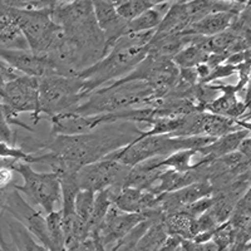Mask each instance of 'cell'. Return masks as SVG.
<instances>
[{
    "mask_svg": "<svg viewBox=\"0 0 251 251\" xmlns=\"http://www.w3.org/2000/svg\"><path fill=\"white\" fill-rule=\"evenodd\" d=\"M141 131L136 123L116 122L77 136H55L47 141L28 137L19 146L29 154L39 153V163L48 166L50 172H77L128 146Z\"/></svg>",
    "mask_w": 251,
    "mask_h": 251,
    "instance_id": "obj_1",
    "label": "cell"
},
{
    "mask_svg": "<svg viewBox=\"0 0 251 251\" xmlns=\"http://www.w3.org/2000/svg\"><path fill=\"white\" fill-rule=\"evenodd\" d=\"M50 17L75 47L84 68H89L106 57L107 40L96 22L92 1H55Z\"/></svg>",
    "mask_w": 251,
    "mask_h": 251,
    "instance_id": "obj_2",
    "label": "cell"
},
{
    "mask_svg": "<svg viewBox=\"0 0 251 251\" xmlns=\"http://www.w3.org/2000/svg\"><path fill=\"white\" fill-rule=\"evenodd\" d=\"M154 30L140 34H125L108 49L106 57L77 75L83 80V92L91 94L104 84L116 82L128 75L149 53V44Z\"/></svg>",
    "mask_w": 251,
    "mask_h": 251,
    "instance_id": "obj_3",
    "label": "cell"
},
{
    "mask_svg": "<svg viewBox=\"0 0 251 251\" xmlns=\"http://www.w3.org/2000/svg\"><path fill=\"white\" fill-rule=\"evenodd\" d=\"M158 100L156 92L146 82H128L121 86H106L93 91L73 111L83 117L103 116L132 108L151 107Z\"/></svg>",
    "mask_w": 251,
    "mask_h": 251,
    "instance_id": "obj_4",
    "label": "cell"
},
{
    "mask_svg": "<svg viewBox=\"0 0 251 251\" xmlns=\"http://www.w3.org/2000/svg\"><path fill=\"white\" fill-rule=\"evenodd\" d=\"M216 138L211 137H170L162 136H150V137L136 138L128 146L123 147L107 156L106 158L117 161L122 165L132 167L150 158H166L170 154L182 150H195L212 143Z\"/></svg>",
    "mask_w": 251,
    "mask_h": 251,
    "instance_id": "obj_5",
    "label": "cell"
},
{
    "mask_svg": "<svg viewBox=\"0 0 251 251\" xmlns=\"http://www.w3.org/2000/svg\"><path fill=\"white\" fill-rule=\"evenodd\" d=\"M38 80L39 121L73 112L89 96L83 92V80L78 77L51 75Z\"/></svg>",
    "mask_w": 251,
    "mask_h": 251,
    "instance_id": "obj_6",
    "label": "cell"
},
{
    "mask_svg": "<svg viewBox=\"0 0 251 251\" xmlns=\"http://www.w3.org/2000/svg\"><path fill=\"white\" fill-rule=\"evenodd\" d=\"M54 4L50 8L40 10H24L12 6L18 26L25 38L29 50L34 54L46 55L64 37L62 28L51 20L50 12Z\"/></svg>",
    "mask_w": 251,
    "mask_h": 251,
    "instance_id": "obj_7",
    "label": "cell"
},
{
    "mask_svg": "<svg viewBox=\"0 0 251 251\" xmlns=\"http://www.w3.org/2000/svg\"><path fill=\"white\" fill-rule=\"evenodd\" d=\"M39 80L37 78L20 75L14 80H10L4 87L3 98L0 103L3 104L4 113L10 126H19L29 132H34V128L18 121L20 113H30L33 126L39 122L38 111H39V93H38Z\"/></svg>",
    "mask_w": 251,
    "mask_h": 251,
    "instance_id": "obj_8",
    "label": "cell"
},
{
    "mask_svg": "<svg viewBox=\"0 0 251 251\" xmlns=\"http://www.w3.org/2000/svg\"><path fill=\"white\" fill-rule=\"evenodd\" d=\"M14 172L23 177V185H13L18 192H23L30 202L40 206L47 215L54 211V207L62 200L60 183L54 172H38L31 165L15 162L12 166Z\"/></svg>",
    "mask_w": 251,
    "mask_h": 251,
    "instance_id": "obj_9",
    "label": "cell"
},
{
    "mask_svg": "<svg viewBox=\"0 0 251 251\" xmlns=\"http://www.w3.org/2000/svg\"><path fill=\"white\" fill-rule=\"evenodd\" d=\"M129 169L131 167L117 161L104 158L78 170V185L80 190H87L94 194L107 188L122 187Z\"/></svg>",
    "mask_w": 251,
    "mask_h": 251,
    "instance_id": "obj_10",
    "label": "cell"
},
{
    "mask_svg": "<svg viewBox=\"0 0 251 251\" xmlns=\"http://www.w3.org/2000/svg\"><path fill=\"white\" fill-rule=\"evenodd\" d=\"M9 212L19 224L30 232L33 236L38 239L42 245L48 251H53L50 236H49L48 227H47L46 216L38 210H35L30 203L26 202L23 197L20 196L14 187H9L8 196H6L4 212Z\"/></svg>",
    "mask_w": 251,
    "mask_h": 251,
    "instance_id": "obj_11",
    "label": "cell"
},
{
    "mask_svg": "<svg viewBox=\"0 0 251 251\" xmlns=\"http://www.w3.org/2000/svg\"><path fill=\"white\" fill-rule=\"evenodd\" d=\"M162 216L163 214L160 208H154V210L141 212V214H128V212L121 211L120 208L112 205L103 220L100 230L97 234L93 235V237H98L102 245L106 248L109 244H116L121 239H123L138 224L143 223L146 220Z\"/></svg>",
    "mask_w": 251,
    "mask_h": 251,
    "instance_id": "obj_12",
    "label": "cell"
},
{
    "mask_svg": "<svg viewBox=\"0 0 251 251\" xmlns=\"http://www.w3.org/2000/svg\"><path fill=\"white\" fill-rule=\"evenodd\" d=\"M0 59L22 75L40 79L54 75L46 55L34 54L29 49L0 48Z\"/></svg>",
    "mask_w": 251,
    "mask_h": 251,
    "instance_id": "obj_13",
    "label": "cell"
},
{
    "mask_svg": "<svg viewBox=\"0 0 251 251\" xmlns=\"http://www.w3.org/2000/svg\"><path fill=\"white\" fill-rule=\"evenodd\" d=\"M108 190L112 203L123 212L141 214L157 208V196L147 190L134 187H113Z\"/></svg>",
    "mask_w": 251,
    "mask_h": 251,
    "instance_id": "obj_14",
    "label": "cell"
},
{
    "mask_svg": "<svg viewBox=\"0 0 251 251\" xmlns=\"http://www.w3.org/2000/svg\"><path fill=\"white\" fill-rule=\"evenodd\" d=\"M93 13L98 26L107 40V53L112 44L120 37L125 35L127 22L122 19L116 12L113 1L109 0H96L92 1Z\"/></svg>",
    "mask_w": 251,
    "mask_h": 251,
    "instance_id": "obj_15",
    "label": "cell"
},
{
    "mask_svg": "<svg viewBox=\"0 0 251 251\" xmlns=\"http://www.w3.org/2000/svg\"><path fill=\"white\" fill-rule=\"evenodd\" d=\"M0 43L10 49H29L25 38L23 37L17 19L14 9L6 1H0Z\"/></svg>",
    "mask_w": 251,
    "mask_h": 251,
    "instance_id": "obj_16",
    "label": "cell"
},
{
    "mask_svg": "<svg viewBox=\"0 0 251 251\" xmlns=\"http://www.w3.org/2000/svg\"><path fill=\"white\" fill-rule=\"evenodd\" d=\"M194 39L195 35H186L183 33L165 35L153 34L149 44V53L147 54L166 58V59H172L185 47L191 44Z\"/></svg>",
    "mask_w": 251,
    "mask_h": 251,
    "instance_id": "obj_17",
    "label": "cell"
},
{
    "mask_svg": "<svg viewBox=\"0 0 251 251\" xmlns=\"http://www.w3.org/2000/svg\"><path fill=\"white\" fill-rule=\"evenodd\" d=\"M235 17L236 15L232 13H212L192 24L190 28L183 31V34L205 38L214 37L228 29Z\"/></svg>",
    "mask_w": 251,
    "mask_h": 251,
    "instance_id": "obj_18",
    "label": "cell"
},
{
    "mask_svg": "<svg viewBox=\"0 0 251 251\" xmlns=\"http://www.w3.org/2000/svg\"><path fill=\"white\" fill-rule=\"evenodd\" d=\"M172 1H160L154 8L150 9L136 19L127 23L125 34H140L150 30H156L162 22L163 17L171 6Z\"/></svg>",
    "mask_w": 251,
    "mask_h": 251,
    "instance_id": "obj_19",
    "label": "cell"
},
{
    "mask_svg": "<svg viewBox=\"0 0 251 251\" xmlns=\"http://www.w3.org/2000/svg\"><path fill=\"white\" fill-rule=\"evenodd\" d=\"M246 137H250V131L249 129H241V131L234 132V133L226 134L224 137L216 138L210 145L199 149L197 153L200 154L201 157H210L212 160H216V158H220V157L225 156V154L237 151L241 141L245 140Z\"/></svg>",
    "mask_w": 251,
    "mask_h": 251,
    "instance_id": "obj_20",
    "label": "cell"
},
{
    "mask_svg": "<svg viewBox=\"0 0 251 251\" xmlns=\"http://www.w3.org/2000/svg\"><path fill=\"white\" fill-rule=\"evenodd\" d=\"M203 40H205V37H196L195 35L194 42L185 47L180 53H177L172 58V62L176 64L177 68H195L199 64L206 63L208 53L203 47Z\"/></svg>",
    "mask_w": 251,
    "mask_h": 251,
    "instance_id": "obj_21",
    "label": "cell"
},
{
    "mask_svg": "<svg viewBox=\"0 0 251 251\" xmlns=\"http://www.w3.org/2000/svg\"><path fill=\"white\" fill-rule=\"evenodd\" d=\"M60 183V192H62V214L63 216L75 214V201L77 194L80 191L77 180V172H60L55 174Z\"/></svg>",
    "mask_w": 251,
    "mask_h": 251,
    "instance_id": "obj_22",
    "label": "cell"
},
{
    "mask_svg": "<svg viewBox=\"0 0 251 251\" xmlns=\"http://www.w3.org/2000/svg\"><path fill=\"white\" fill-rule=\"evenodd\" d=\"M13 246L17 251H48L18 221H8Z\"/></svg>",
    "mask_w": 251,
    "mask_h": 251,
    "instance_id": "obj_23",
    "label": "cell"
},
{
    "mask_svg": "<svg viewBox=\"0 0 251 251\" xmlns=\"http://www.w3.org/2000/svg\"><path fill=\"white\" fill-rule=\"evenodd\" d=\"M162 220H157L147 228V231L141 236L138 240L136 246H134L133 251H158L166 239L169 237V234L166 232L165 227H163Z\"/></svg>",
    "mask_w": 251,
    "mask_h": 251,
    "instance_id": "obj_24",
    "label": "cell"
},
{
    "mask_svg": "<svg viewBox=\"0 0 251 251\" xmlns=\"http://www.w3.org/2000/svg\"><path fill=\"white\" fill-rule=\"evenodd\" d=\"M112 205H113V203H112L111 192H109L108 188L96 192L93 210H92L91 217H89L88 223H87L89 232H91V236L97 234L100 225H102L103 220H104V217H106L107 212H108L109 207H111Z\"/></svg>",
    "mask_w": 251,
    "mask_h": 251,
    "instance_id": "obj_25",
    "label": "cell"
},
{
    "mask_svg": "<svg viewBox=\"0 0 251 251\" xmlns=\"http://www.w3.org/2000/svg\"><path fill=\"white\" fill-rule=\"evenodd\" d=\"M116 12L125 22L129 23L150 9L154 8L160 1L157 0H118L113 1Z\"/></svg>",
    "mask_w": 251,
    "mask_h": 251,
    "instance_id": "obj_26",
    "label": "cell"
},
{
    "mask_svg": "<svg viewBox=\"0 0 251 251\" xmlns=\"http://www.w3.org/2000/svg\"><path fill=\"white\" fill-rule=\"evenodd\" d=\"M197 151L195 150H182L175 153L170 154L169 157L162 158L160 162L161 167L163 169L175 170L177 172H187L194 169V163L191 162L192 158L197 156Z\"/></svg>",
    "mask_w": 251,
    "mask_h": 251,
    "instance_id": "obj_27",
    "label": "cell"
},
{
    "mask_svg": "<svg viewBox=\"0 0 251 251\" xmlns=\"http://www.w3.org/2000/svg\"><path fill=\"white\" fill-rule=\"evenodd\" d=\"M0 160H9L14 162H23L33 165L38 163V154H29L20 146L8 145L0 142Z\"/></svg>",
    "mask_w": 251,
    "mask_h": 251,
    "instance_id": "obj_28",
    "label": "cell"
},
{
    "mask_svg": "<svg viewBox=\"0 0 251 251\" xmlns=\"http://www.w3.org/2000/svg\"><path fill=\"white\" fill-rule=\"evenodd\" d=\"M94 197L96 194L87 190H80L77 194L75 201V214L77 215L78 219H80L83 223H88L91 217L92 210L94 205Z\"/></svg>",
    "mask_w": 251,
    "mask_h": 251,
    "instance_id": "obj_29",
    "label": "cell"
},
{
    "mask_svg": "<svg viewBox=\"0 0 251 251\" xmlns=\"http://www.w3.org/2000/svg\"><path fill=\"white\" fill-rule=\"evenodd\" d=\"M0 142L12 146L17 145V131H14L12 126L8 123L1 103H0Z\"/></svg>",
    "mask_w": 251,
    "mask_h": 251,
    "instance_id": "obj_30",
    "label": "cell"
},
{
    "mask_svg": "<svg viewBox=\"0 0 251 251\" xmlns=\"http://www.w3.org/2000/svg\"><path fill=\"white\" fill-rule=\"evenodd\" d=\"M236 75V67L230 66V64H225V63H224V64H221V66H217L215 67L214 69H211L208 77L206 78V79H203L202 82H199V83H202V84H210V83L219 82L220 79L231 77V75Z\"/></svg>",
    "mask_w": 251,
    "mask_h": 251,
    "instance_id": "obj_31",
    "label": "cell"
},
{
    "mask_svg": "<svg viewBox=\"0 0 251 251\" xmlns=\"http://www.w3.org/2000/svg\"><path fill=\"white\" fill-rule=\"evenodd\" d=\"M14 161L0 160V190H6L14 185Z\"/></svg>",
    "mask_w": 251,
    "mask_h": 251,
    "instance_id": "obj_32",
    "label": "cell"
},
{
    "mask_svg": "<svg viewBox=\"0 0 251 251\" xmlns=\"http://www.w3.org/2000/svg\"><path fill=\"white\" fill-rule=\"evenodd\" d=\"M182 241L183 239H181V237L169 235V237L166 239V241L158 251H177V249L180 248Z\"/></svg>",
    "mask_w": 251,
    "mask_h": 251,
    "instance_id": "obj_33",
    "label": "cell"
},
{
    "mask_svg": "<svg viewBox=\"0 0 251 251\" xmlns=\"http://www.w3.org/2000/svg\"><path fill=\"white\" fill-rule=\"evenodd\" d=\"M195 71H196V75L199 77V82H202L203 79H206L208 77L211 69H210V67L206 63H202V64H199V66L195 67Z\"/></svg>",
    "mask_w": 251,
    "mask_h": 251,
    "instance_id": "obj_34",
    "label": "cell"
},
{
    "mask_svg": "<svg viewBox=\"0 0 251 251\" xmlns=\"http://www.w3.org/2000/svg\"><path fill=\"white\" fill-rule=\"evenodd\" d=\"M250 142H251L250 137H246L245 140L241 141V143L239 145V149H237V151L243 154V156H245L246 158H249V160L251 158V145H250Z\"/></svg>",
    "mask_w": 251,
    "mask_h": 251,
    "instance_id": "obj_35",
    "label": "cell"
},
{
    "mask_svg": "<svg viewBox=\"0 0 251 251\" xmlns=\"http://www.w3.org/2000/svg\"><path fill=\"white\" fill-rule=\"evenodd\" d=\"M8 190H0V215L4 214V207H5L6 196H8Z\"/></svg>",
    "mask_w": 251,
    "mask_h": 251,
    "instance_id": "obj_36",
    "label": "cell"
},
{
    "mask_svg": "<svg viewBox=\"0 0 251 251\" xmlns=\"http://www.w3.org/2000/svg\"><path fill=\"white\" fill-rule=\"evenodd\" d=\"M111 251H117V248H116V245L113 246V248H112V250Z\"/></svg>",
    "mask_w": 251,
    "mask_h": 251,
    "instance_id": "obj_37",
    "label": "cell"
},
{
    "mask_svg": "<svg viewBox=\"0 0 251 251\" xmlns=\"http://www.w3.org/2000/svg\"><path fill=\"white\" fill-rule=\"evenodd\" d=\"M227 251H235V249H234V246H231V248H230V249H228V250Z\"/></svg>",
    "mask_w": 251,
    "mask_h": 251,
    "instance_id": "obj_38",
    "label": "cell"
}]
</instances>
